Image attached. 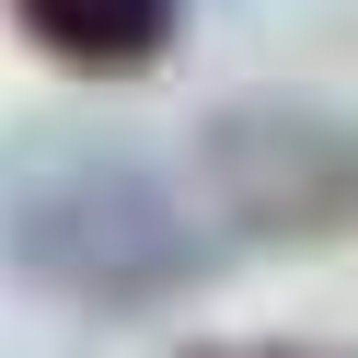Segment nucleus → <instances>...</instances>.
<instances>
[{
	"label": "nucleus",
	"mask_w": 358,
	"mask_h": 358,
	"mask_svg": "<svg viewBox=\"0 0 358 358\" xmlns=\"http://www.w3.org/2000/svg\"><path fill=\"white\" fill-rule=\"evenodd\" d=\"M12 255H24L35 278L81 289V301H162V289L196 266V243H185V220H173L127 162H70V173L35 185L24 220H12Z\"/></svg>",
	"instance_id": "obj_1"
},
{
	"label": "nucleus",
	"mask_w": 358,
	"mask_h": 358,
	"mask_svg": "<svg viewBox=\"0 0 358 358\" xmlns=\"http://www.w3.org/2000/svg\"><path fill=\"white\" fill-rule=\"evenodd\" d=\"M208 185L231 208V231L255 243H324L358 220V139L301 104H231L208 127Z\"/></svg>",
	"instance_id": "obj_2"
},
{
	"label": "nucleus",
	"mask_w": 358,
	"mask_h": 358,
	"mask_svg": "<svg viewBox=\"0 0 358 358\" xmlns=\"http://www.w3.org/2000/svg\"><path fill=\"white\" fill-rule=\"evenodd\" d=\"M173 12H185V0H12V24H24L58 70H93V81L150 70V58L173 47Z\"/></svg>",
	"instance_id": "obj_3"
}]
</instances>
